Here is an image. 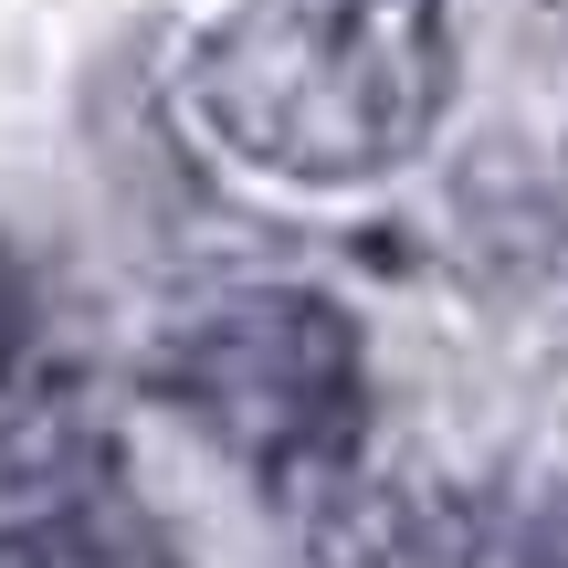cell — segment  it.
Returning <instances> with one entry per match:
<instances>
[{"label": "cell", "mask_w": 568, "mask_h": 568, "mask_svg": "<svg viewBox=\"0 0 568 568\" xmlns=\"http://www.w3.org/2000/svg\"><path fill=\"white\" fill-rule=\"evenodd\" d=\"M21 347H32V284H21V264L0 253V379L21 368Z\"/></svg>", "instance_id": "obj_5"}, {"label": "cell", "mask_w": 568, "mask_h": 568, "mask_svg": "<svg viewBox=\"0 0 568 568\" xmlns=\"http://www.w3.org/2000/svg\"><path fill=\"white\" fill-rule=\"evenodd\" d=\"M148 389L284 506L316 495L337 464H358L368 432V347L347 305L305 295V284H253V295L190 316L148 358Z\"/></svg>", "instance_id": "obj_2"}, {"label": "cell", "mask_w": 568, "mask_h": 568, "mask_svg": "<svg viewBox=\"0 0 568 568\" xmlns=\"http://www.w3.org/2000/svg\"><path fill=\"white\" fill-rule=\"evenodd\" d=\"M453 105L443 0H243L190 53L211 148L295 190H358L432 148Z\"/></svg>", "instance_id": "obj_1"}, {"label": "cell", "mask_w": 568, "mask_h": 568, "mask_svg": "<svg viewBox=\"0 0 568 568\" xmlns=\"http://www.w3.org/2000/svg\"><path fill=\"white\" fill-rule=\"evenodd\" d=\"M527 568H568V495H558V506L527 527Z\"/></svg>", "instance_id": "obj_6"}, {"label": "cell", "mask_w": 568, "mask_h": 568, "mask_svg": "<svg viewBox=\"0 0 568 568\" xmlns=\"http://www.w3.org/2000/svg\"><path fill=\"white\" fill-rule=\"evenodd\" d=\"M305 516V568H485V527L443 474L410 464H337Z\"/></svg>", "instance_id": "obj_3"}, {"label": "cell", "mask_w": 568, "mask_h": 568, "mask_svg": "<svg viewBox=\"0 0 568 568\" xmlns=\"http://www.w3.org/2000/svg\"><path fill=\"white\" fill-rule=\"evenodd\" d=\"M0 568H180L148 527H126V516L105 506H53L32 516V527L0 537Z\"/></svg>", "instance_id": "obj_4"}]
</instances>
